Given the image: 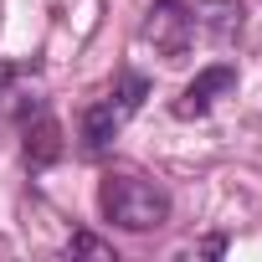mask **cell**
Returning <instances> with one entry per match:
<instances>
[{"instance_id":"cell-1","label":"cell","mask_w":262,"mask_h":262,"mask_svg":"<svg viewBox=\"0 0 262 262\" xmlns=\"http://www.w3.org/2000/svg\"><path fill=\"white\" fill-rule=\"evenodd\" d=\"M144 98H149V77H144V72H123L113 93H103L98 103H88V108H82V123H77V149H82V160H103V155L113 149V139H118V128L144 108Z\"/></svg>"},{"instance_id":"cell-2","label":"cell","mask_w":262,"mask_h":262,"mask_svg":"<svg viewBox=\"0 0 262 262\" xmlns=\"http://www.w3.org/2000/svg\"><path fill=\"white\" fill-rule=\"evenodd\" d=\"M98 206L123 231H155V226L170 221V195L155 180H139V175H108L103 190H98Z\"/></svg>"},{"instance_id":"cell-3","label":"cell","mask_w":262,"mask_h":262,"mask_svg":"<svg viewBox=\"0 0 262 262\" xmlns=\"http://www.w3.org/2000/svg\"><path fill=\"white\" fill-rule=\"evenodd\" d=\"M139 41L155 47L165 62H180L190 52V41H195V11L180 6V0H155L144 26H139Z\"/></svg>"},{"instance_id":"cell-4","label":"cell","mask_w":262,"mask_h":262,"mask_svg":"<svg viewBox=\"0 0 262 262\" xmlns=\"http://www.w3.org/2000/svg\"><path fill=\"white\" fill-rule=\"evenodd\" d=\"M231 88H236V67H206V72L175 98V118H206V113L216 108V98L231 93Z\"/></svg>"},{"instance_id":"cell-5","label":"cell","mask_w":262,"mask_h":262,"mask_svg":"<svg viewBox=\"0 0 262 262\" xmlns=\"http://www.w3.org/2000/svg\"><path fill=\"white\" fill-rule=\"evenodd\" d=\"M26 113H31V128H26V165H31V170H47V165L62 155V128H57V118L47 113V103H26Z\"/></svg>"},{"instance_id":"cell-6","label":"cell","mask_w":262,"mask_h":262,"mask_svg":"<svg viewBox=\"0 0 262 262\" xmlns=\"http://www.w3.org/2000/svg\"><path fill=\"white\" fill-rule=\"evenodd\" d=\"M247 11H242V0H195V26H206L216 41H231L242 31Z\"/></svg>"},{"instance_id":"cell-7","label":"cell","mask_w":262,"mask_h":262,"mask_svg":"<svg viewBox=\"0 0 262 262\" xmlns=\"http://www.w3.org/2000/svg\"><path fill=\"white\" fill-rule=\"evenodd\" d=\"M62 252H67V257H113V247H108V242H98V236H88V231H77Z\"/></svg>"},{"instance_id":"cell-8","label":"cell","mask_w":262,"mask_h":262,"mask_svg":"<svg viewBox=\"0 0 262 262\" xmlns=\"http://www.w3.org/2000/svg\"><path fill=\"white\" fill-rule=\"evenodd\" d=\"M21 77V67H11V62H0V98H11V82Z\"/></svg>"}]
</instances>
